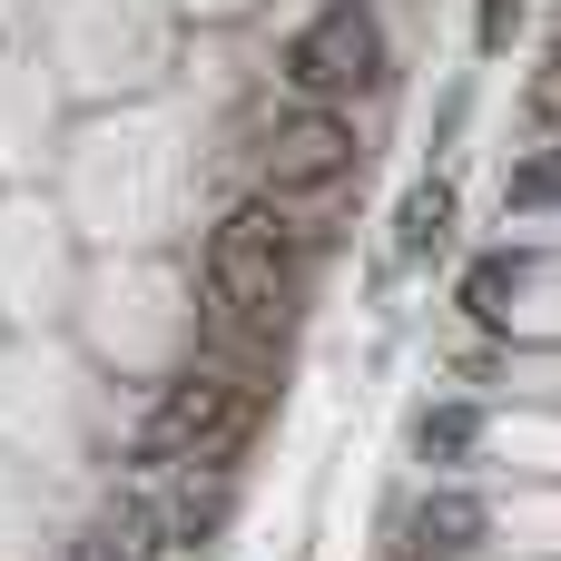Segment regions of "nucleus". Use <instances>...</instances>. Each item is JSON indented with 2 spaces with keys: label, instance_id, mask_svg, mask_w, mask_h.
I'll return each mask as SVG.
<instances>
[{
  "label": "nucleus",
  "instance_id": "obj_1",
  "mask_svg": "<svg viewBox=\"0 0 561 561\" xmlns=\"http://www.w3.org/2000/svg\"><path fill=\"white\" fill-rule=\"evenodd\" d=\"M306 247L286 237V217L266 197H237L217 227H207V256H197V286H207V335L227 365H266L306 306Z\"/></svg>",
  "mask_w": 561,
  "mask_h": 561
},
{
  "label": "nucleus",
  "instance_id": "obj_2",
  "mask_svg": "<svg viewBox=\"0 0 561 561\" xmlns=\"http://www.w3.org/2000/svg\"><path fill=\"white\" fill-rule=\"evenodd\" d=\"M266 414V385L256 365H227V355H197L178 385H158V414H148V454L168 473H227V454L256 434Z\"/></svg>",
  "mask_w": 561,
  "mask_h": 561
},
{
  "label": "nucleus",
  "instance_id": "obj_3",
  "mask_svg": "<svg viewBox=\"0 0 561 561\" xmlns=\"http://www.w3.org/2000/svg\"><path fill=\"white\" fill-rule=\"evenodd\" d=\"M365 168V138H355V108H316V99H286L266 128H256V197H345Z\"/></svg>",
  "mask_w": 561,
  "mask_h": 561
},
{
  "label": "nucleus",
  "instance_id": "obj_4",
  "mask_svg": "<svg viewBox=\"0 0 561 561\" xmlns=\"http://www.w3.org/2000/svg\"><path fill=\"white\" fill-rule=\"evenodd\" d=\"M385 20L365 10V0H325L296 39H286V89L296 99H316V108H355V99H375L385 89Z\"/></svg>",
  "mask_w": 561,
  "mask_h": 561
},
{
  "label": "nucleus",
  "instance_id": "obj_5",
  "mask_svg": "<svg viewBox=\"0 0 561 561\" xmlns=\"http://www.w3.org/2000/svg\"><path fill=\"white\" fill-rule=\"evenodd\" d=\"M178 542H168V503H158V483H138V493H118L99 523H89V542H79V561H168Z\"/></svg>",
  "mask_w": 561,
  "mask_h": 561
},
{
  "label": "nucleus",
  "instance_id": "obj_6",
  "mask_svg": "<svg viewBox=\"0 0 561 561\" xmlns=\"http://www.w3.org/2000/svg\"><path fill=\"white\" fill-rule=\"evenodd\" d=\"M483 533H493V513H483V493H463V483H434V493L414 503V561H463Z\"/></svg>",
  "mask_w": 561,
  "mask_h": 561
},
{
  "label": "nucleus",
  "instance_id": "obj_7",
  "mask_svg": "<svg viewBox=\"0 0 561 561\" xmlns=\"http://www.w3.org/2000/svg\"><path fill=\"white\" fill-rule=\"evenodd\" d=\"M473 444H483V404H473V394H454V404H434V414L414 424L424 473H463V463H473Z\"/></svg>",
  "mask_w": 561,
  "mask_h": 561
},
{
  "label": "nucleus",
  "instance_id": "obj_8",
  "mask_svg": "<svg viewBox=\"0 0 561 561\" xmlns=\"http://www.w3.org/2000/svg\"><path fill=\"white\" fill-rule=\"evenodd\" d=\"M513 296H523V247H493V256H473V276H463V306H473L483 325H503V316H513Z\"/></svg>",
  "mask_w": 561,
  "mask_h": 561
},
{
  "label": "nucleus",
  "instance_id": "obj_9",
  "mask_svg": "<svg viewBox=\"0 0 561 561\" xmlns=\"http://www.w3.org/2000/svg\"><path fill=\"white\" fill-rule=\"evenodd\" d=\"M444 227H454V187H444V178H424V187L404 197V217H394V256H424V247H444Z\"/></svg>",
  "mask_w": 561,
  "mask_h": 561
},
{
  "label": "nucleus",
  "instance_id": "obj_10",
  "mask_svg": "<svg viewBox=\"0 0 561 561\" xmlns=\"http://www.w3.org/2000/svg\"><path fill=\"white\" fill-rule=\"evenodd\" d=\"M503 207H513V217H542V207H561V148H552V138H542V148H533V158L503 178Z\"/></svg>",
  "mask_w": 561,
  "mask_h": 561
},
{
  "label": "nucleus",
  "instance_id": "obj_11",
  "mask_svg": "<svg viewBox=\"0 0 561 561\" xmlns=\"http://www.w3.org/2000/svg\"><path fill=\"white\" fill-rule=\"evenodd\" d=\"M533 118H542V138L561 148V30H552V49H542V69H533Z\"/></svg>",
  "mask_w": 561,
  "mask_h": 561
},
{
  "label": "nucleus",
  "instance_id": "obj_12",
  "mask_svg": "<svg viewBox=\"0 0 561 561\" xmlns=\"http://www.w3.org/2000/svg\"><path fill=\"white\" fill-rule=\"evenodd\" d=\"M513 20H523V0H483V20H473L483 59H503V49H513Z\"/></svg>",
  "mask_w": 561,
  "mask_h": 561
}]
</instances>
